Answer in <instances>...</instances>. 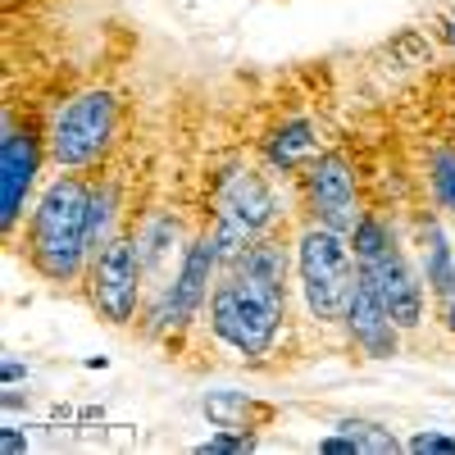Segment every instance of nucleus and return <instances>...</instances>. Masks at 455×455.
<instances>
[{
  "instance_id": "nucleus-1",
  "label": "nucleus",
  "mask_w": 455,
  "mask_h": 455,
  "mask_svg": "<svg viewBox=\"0 0 455 455\" xmlns=\"http://www.w3.org/2000/svg\"><path fill=\"white\" fill-rule=\"evenodd\" d=\"M28 264L46 283H73L92 264V182L68 169L60 173L28 219Z\"/></svg>"
},
{
  "instance_id": "nucleus-2",
  "label": "nucleus",
  "mask_w": 455,
  "mask_h": 455,
  "mask_svg": "<svg viewBox=\"0 0 455 455\" xmlns=\"http://www.w3.org/2000/svg\"><path fill=\"white\" fill-rule=\"evenodd\" d=\"M296 278H300V300L319 328H337L351 310V296L360 283V259L351 251V237L337 228L310 219L296 233Z\"/></svg>"
},
{
  "instance_id": "nucleus-3",
  "label": "nucleus",
  "mask_w": 455,
  "mask_h": 455,
  "mask_svg": "<svg viewBox=\"0 0 455 455\" xmlns=\"http://www.w3.org/2000/svg\"><path fill=\"white\" fill-rule=\"evenodd\" d=\"M114 132H119V96H114L109 87L78 92L73 100H64L55 109V119L46 128L51 164H60V169L96 164L114 146Z\"/></svg>"
},
{
  "instance_id": "nucleus-4",
  "label": "nucleus",
  "mask_w": 455,
  "mask_h": 455,
  "mask_svg": "<svg viewBox=\"0 0 455 455\" xmlns=\"http://www.w3.org/2000/svg\"><path fill=\"white\" fill-rule=\"evenodd\" d=\"M219 269H223L219 237H214V223H205L201 233L192 237V246L182 251L178 274L160 287V300H156V310H150L146 332L160 337V332H173V328H187V323H192V319L201 315V306L210 300V283H214Z\"/></svg>"
},
{
  "instance_id": "nucleus-5",
  "label": "nucleus",
  "mask_w": 455,
  "mask_h": 455,
  "mask_svg": "<svg viewBox=\"0 0 455 455\" xmlns=\"http://www.w3.org/2000/svg\"><path fill=\"white\" fill-rule=\"evenodd\" d=\"M141 251L132 233H114L87 264V291H92V306L105 323L114 328H128L137 306H141Z\"/></svg>"
},
{
  "instance_id": "nucleus-6",
  "label": "nucleus",
  "mask_w": 455,
  "mask_h": 455,
  "mask_svg": "<svg viewBox=\"0 0 455 455\" xmlns=\"http://www.w3.org/2000/svg\"><path fill=\"white\" fill-rule=\"evenodd\" d=\"M300 182H306V205L310 219L337 228V233H355V223L369 214L360 205V173L351 164L347 150H319V156L300 169Z\"/></svg>"
},
{
  "instance_id": "nucleus-7",
  "label": "nucleus",
  "mask_w": 455,
  "mask_h": 455,
  "mask_svg": "<svg viewBox=\"0 0 455 455\" xmlns=\"http://www.w3.org/2000/svg\"><path fill=\"white\" fill-rule=\"evenodd\" d=\"M42 156H51L46 132L36 124H19L14 114H5V137H0V173H5L0 178V223H5V233L19 228V214L28 205Z\"/></svg>"
},
{
  "instance_id": "nucleus-8",
  "label": "nucleus",
  "mask_w": 455,
  "mask_h": 455,
  "mask_svg": "<svg viewBox=\"0 0 455 455\" xmlns=\"http://www.w3.org/2000/svg\"><path fill=\"white\" fill-rule=\"evenodd\" d=\"M360 274L378 287V296H383L387 315L401 323V332H410V328L424 323V283H419V274L410 269L401 242H392L387 251L360 259Z\"/></svg>"
},
{
  "instance_id": "nucleus-9",
  "label": "nucleus",
  "mask_w": 455,
  "mask_h": 455,
  "mask_svg": "<svg viewBox=\"0 0 455 455\" xmlns=\"http://www.w3.org/2000/svg\"><path fill=\"white\" fill-rule=\"evenodd\" d=\"M341 328H347L351 347H360L369 360H392L401 351V323L387 315L383 296H378V287L360 274L355 283V296H351V310L347 319H341Z\"/></svg>"
},
{
  "instance_id": "nucleus-10",
  "label": "nucleus",
  "mask_w": 455,
  "mask_h": 455,
  "mask_svg": "<svg viewBox=\"0 0 455 455\" xmlns=\"http://www.w3.org/2000/svg\"><path fill=\"white\" fill-rule=\"evenodd\" d=\"M319 150H323L319 128H315L310 119H300V114H291V119L274 124V128H269V137L259 141L264 164L278 169V173H296V169H306V164L319 156Z\"/></svg>"
},
{
  "instance_id": "nucleus-11",
  "label": "nucleus",
  "mask_w": 455,
  "mask_h": 455,
  "mask_svg": "<svg viewBox=\"0 0 455 455\" xmlns=\"http://www.w3.org/2000/svg\"><path fill=\"white\" fill-rule=\"evenodd\" d=\"M424 283L437 300H451L455 296V255H451V242L437 223H428V233H424Z\"/></svg>"
},
{
  "instance_id": "nucleus-12",
  "label": "nucleus",
  "mask_w": 455,
  "mask_h": 455,
  "mask_svg": "<svg viewBox=\"0 0 455 455\" xmlns=\"http://www.w3.org/2000/svg\"><path fill=\"white\" fill-rule=\"evenodd\" d=\"M428 187H433V201L446 214H455V146L428 150Z\"/></svg>"
},
{
  "instance_id": "nucleus-13",
  "label": "nucleus",
  "mask_w": 455,
  "mask_h": 455,
  "mask_svg": "<svg viewBox=\"0 0 455 455\" xmlns=\"http://www.w3.org/2000/svg\"><path fill=\"white\" fill-rule=\"evenodd\" d=\"M341 433H351L360 442V455H396L401 451V437L383 424H369V419H341L337 424Z\"/></svg>"
},
{
  "instance_id": "nucleus-14",
  "label": "nucleus",
  "mask_w": 455,
  "mask_h": 455,
  "mask_svg": "<svg viewBox=\"0 0 455 455\" xmlns=\"http://www.w3.org/2000/svg\"><path fill=\"white\" fill-rule=\"evenodd\" d=\"M205 414H210V424L214 428H251V401L242 392H214L205 396Z\"/></svg>"
},
{
  "instance_id": "nucleus-15",
  "label": "nucleus",
  "mask_w": 455,
  "mask_h": 455,
  "mask_svg": "<svg viewBox=\"0 0 455 455\" xmlns=\"http://www.w3.org/2000/svg\"><path fill=\"white\" fill-rule=\"evenodd\" d=\"M196 451H201V455H242V451H255V433H246V428H223V433H214L210 442H201Z\"/></svg>"
},
{
  "instance_id": "nucleus-16",
  "label": "nucleus",
  "mask_w": 455,
  "mask_h": 455,
  "mask_svg": "<svg viewBox=\"0 0 455 455\" xmlns=\"http://www.w3.org/2000/svg\"><path fill=\"white\" fill-rule=\"evenodd\" d=\"M405 446L414 455H455V437L451 433H414Z\"/></svg>"
},
{
  "instance_id": "nucleus-17",
  "label": "nucleus",
  "mask_w": 455,
  "mask_h": 455,
  "mask_svg": "<svg viewBox=\"0 0 455 455\" xmlns=\"http://www.w3.org/2000/svg\"><path fill=\"white\" fill-rule=\"evenodd\" d=\"M319 451L323 455H360V442L351 433H332V437H319Z\"/></svg>"
},
{
  "instance_id": "nucleus-18",
  "label": "nucleus",
  "mask_w": 455,
  "mask_h": 455,
  "mask_svg": "<svg viewBox=\"0 0 455 455\" xmlns=\"http://www.w3.org/2000/svg\"><path fill=\"white\" fill-rule=\"evenodd\" d=\"M0 451H5V455H23L28 451V437L19 428H5V433H0Z\"/></svg>"
},
{
  "instance_id": "nucleus-19",
  "label": "nucleus",
  "mask_w": 455,
  "mask_h": 455,
  "mask_svg": "<svg viewBox=\"0 0 455 455\" xmlns=\"http://www.w3.org/2000/svg\"><path fill=\"white\" fill-rule=\"evenodd\" d=\"M23 373H28V369H23L19 360H5V369H0V378H5V387H14V383H19Z\"/></svg>"
},
{
  "instance_id": "nucleus-20",
  "label": "nucleus",
  "mask_w": 455,
  "mask_h": 455,
  "mask_svg": "<svg viewBox=\"0 0 455 455\" xmlns=\"http://www.w3.org/2000/svg\"><path fill=\"white\" fill-rule=\"evenodd\" d=\"M442 42H446V46L455 51V10H451V14L442 19Z\"/></svg>"
},
{
  "instance_id": "nucleus-21",
  "label": "nucleus",
  "mask_w": 455,
  "mask_h": 455,
  "mask_svg": "<svg viewBox=\"0 0 455 455\" xmlns=\"http://www.w3.org/2000/svg\"><path fill=\"white\" fill-rule=\"evenodd\" d=\"M451 328H455V306H451Z\"/></svg>"
}]
</instances>
